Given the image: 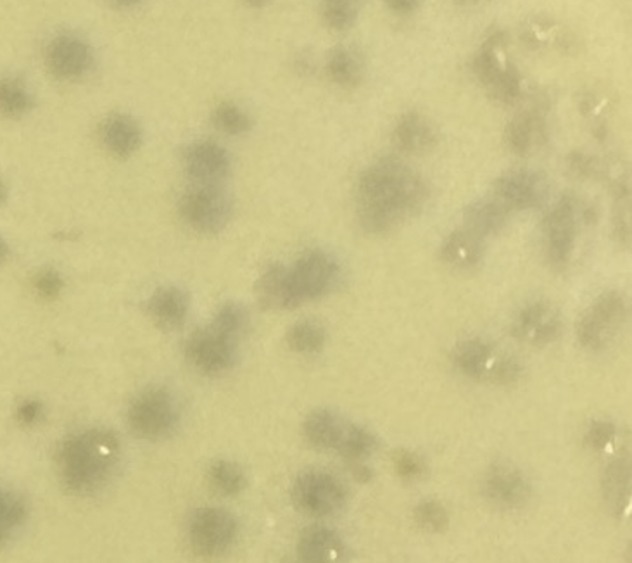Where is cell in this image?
I'll use <instances>...</instances> for the list:
<instances>
[{
  "instance_id": "obj_50",
  "label": "cell",
  "mask_w": 632,
  "mask_h": 563,
  "mask_svg": "<svg viewBox=\"0 0 632 563\" xmlns=\"http://www.w3.org/2000/svg\"><path fill=\"white\" fill-rule=\"evenodd\" d=\"M458 2H463V4H475V2H479V0H458Z\"/></svg>"
},
{
  "instance_id": "obj_27",
  "label": "cell",
  "mask_w": 632,
  "mask_h": 563,
  "mask_svg": "<svg viewBox=\"0 0 632 563\" xmlns=\"http://www.w3.org/2000/svg\"><path fill=\"white\" fill-rule=\"evenodd\" d=\"M35 106V95L21 76H0V118L19 120L30 114Z\"/></svg>"
},
{
  "instance_id": "obj_11",
  "label": "cell",
  "mask_w": 632,
  "mask_h": 563,
  "mask_svg": "<svg viewBox=\"0 0 632 563\" xmlns=\"http://www.w3.org/2000/svg\"><path fill=\"white\" fill-rule=\"evenodd\" d=\"M239 342L223 336L215 327L197 329L185 341V358L199 374L215 377L227 374L237 361Z\"/></svg>"
},
{
  "instance_id": "obj_51",
  "label": "cell",
  "mask_w": 632,
  "mask_h": 563,
  "mask_svg": "<svg viewBox=\"0 0 632 563\" xmlns=\"http://www.w3.org/2000/svg\"><path fill=\"white\" fill-rule=\"evenodd\" d=\"M284 563H301L299 562V560H287V562Z\"/></svg>"
},
{
  "instance_id": "obj_36",
  "label": "cell",
  "mask_w": 632,
  "mask_h": 563,
  "mask_svg": "<svg viewBox=\"0 0 632 563\" xmlns=\"http://www.w3.org/2000/svg\"><path fill=\"white\" fill-rule=\"evenodd\" d=\"M487 92L494 101L501 102V104L519 102L520 97L524 94V83H522V76H520L517 66L506 63L500 75L496 76L494 82L487 87Z\"/></svg>"
},
{
  "instance_id": "obj_10",
  "label": "cell",
  "mask_w": 632,
  "mask_h": 563,
  "mask_svg": "<svg viewBox=\"0 0 632 563\" xmlns=\"http://www.w3.org/2000/svg\"><path fill=\"white\" fill-rule=\"evenodd\" d=\"M187 534L192 550L199 557H222L235 545L239 536V524L234 513L225 508H197L190 515Z\"/></svg>"
},
{
  "instance_id": "obj_13",
  "label": "cell",
  "mask_w": 632,
  "mask_h": 563,
  "mask_svg": "<svg viewBox=\"0 0 632 563\" xmlns=\"http://www.w3.org/2000/svg\"><path fill=\"white\" fill-rule=\"evenodd\" d=\"M482 494L501 510L524 508L532 496V486L524 472L513 463L496 462L482 477Z\"/></svg>"
},
{
  "instance_id": "obj_12",
  "label": "cell",
  "mask_w": 632,
  "mask_h": 563,
  "mask_svg": "<svg viewBox=\"0 0 632 563\" xmlns=\"http://www.w3.org/2000/svg\"><path fill=\"white\" fill-rule=\"evenodd\" d=\"M494 199L508 211H527L539 208L550 196V184L543 173L536 170H510L493 185Z\"/></svg>"
},
{
  "instance_id": "obj_26",
  "label": "cell",
  "mask_w": 632,
  "mask_h": 563,
  "mask_svg": "<svg viewBox=\"0 0 632 563\" xmlns=\"http://www.w3.org/2000/svg\"><path fill=\"white\" fill-rule=\"evenodd\" d=\"M508 215L510 211L493 197V199H479L470 204L463 213V220H465L467 230L482 239V237L500 234L508 223Z\"/></svg>"
},
{
  "instance_id": "obj_33",
  "label": "cell",
  "mask_w": 632,
  "mask_h": 563,
  "mask_svg": "<svg viewBox=\"0 0 632 563\" xmlns=\"http://www.w3.org/2000/svg\"><path fill=\"white\" fill-rule=\"evenodd\" d=\"M327 341L325 329L318 322L313 320H301L294 323L287 332V342L292 351L299 355H316L322 351Z\"/></svg>"
},
{
  "instance_id": "obj_28",
  "label": "cell",
  "mask_w": 632,
  "mask_h": 563,
  "mask_svg": "<svg viewBox=\"0 0 632 563\" xmlns=\"http://www.w3.org/2000/svg\"><path fill=\"white\" fill-rule=\"evenodd\" d=\"M493 360V348L482 339H468L455 349L456 368L472 379L487 377Z\"/></svg>"
},
{
  "instance_id": "obj_48",
  "label": "cell",
  "mask_w": 632,
  "mask_h": 563,
  "mask_svg": "<svg viewBox=\"0 0 632 563\" xmlns=\"http://www.w3.org/2000/svg\"><path fill=\"white\" fill-rule=\"evenodd\" d=\"M246 6L254 7V9H261V7H266L270 4V0H242Z\"/></svg>"
},
{
  "instance_id": "obj_3",
  "label": "cell",
  "mask_w": 632,
  "mask_h": 563,
  "mask_svg": "<svg viewBox=\"0 0 632 563\" xmlns=\"http://www.w3.org/2000/svg\"><path fill=\"white\" fill-rule=\"evenodd\" d=\"M595 220V208L574 194H565L551 206L543 220L544 246L551 266L565 268L570 265L579 228L591 225Z\"/></svg>"
},
{
  "instance_id": "obj_6",
  "label": "cell",
  "mask_w": 632,
  "mask_h": 563,
  "mask_svg": "<svg viewBox=\"0 0 632 563\" xmlns=\"http://www.w3.org/2000/svg\"><path fill=\"white\" fill-rule=\"evenodd\" d=\"M180 216L199 234H216L227 227L234 204L222 185L192 184L178 201Z\"/></svg>"
},
{
  "instance_id": "obj_19",
  "label": "cell",
  "mask_w": 632,
  "mask_h": 563,
  "mask_svg": "<svg viewBox=\"0 0 632 563\" xmlns=\"http://www.w3.org/2000/svg\"><path fill=\"white\" fill-rule=\"evenodd\" d=\"M147 311L159 329L177 330L189 317V294L177 285H166L152 294Z\"/></svg>"
},
{
  "instance_id": "obj_14",
  "label": "cell",
  "mask_w": 632,
  "mask_h": 563,
  "mask_svg": "<svg viewBox=\"0 0 632 563\" xmlns=\"http://www.w3.org/2000/svg\"><path fill=\"white\" fill-rule=\"evenodd\" d=\"M184 170L192 184L222 185L232 173V156L216 140L199 139L185 147Z\"/></svg>"
},
{
  "instance_id": "obj_41",
  "label": "cell",
  "mask_w": 632,
  "mask_h": 563,
  "mask_svg": "<svg viewBox=\"0 0 632 563\" xmlns=\"http://www.w3.org/2000/svg\"><path fill=\"white\" fill-rule=\"evenodd\" d=\"M615 436H617V431H615V425L612 422L598 420V422L589 425L588 432H586V443L593 450H607Z\"/></svg>"
},
{
  "instance_id": "obj_25",
  "label": "cell",
  "mask_w": 632,
  "mask_h": 563,
  "mask_svg": "<svg viewBox=\"0 0 632 563\" xmlns=\"http://www.w3.org/2000/svg\"><path fill=\"white\" fill-rule=\"evenodd\" d=\"M441 258L458 270H472L484 258V246L481 237L470 230H455L444 239L441 246Z\"/></svg>"
},
{
  "instance_id": "obj_38",
  "label": "cell",
  "mask_w": 632,
  "mask_h": 563,
  "mask_svg": "<svg viewBox=\"0 0 632 563\" xmlns=\"http://www.w3.org/2000/svg\"><path fill=\"white\" fill-rule=\"evenodd\" d=\"M392 463L396 474L405 479V481H417L427 472L425 462L420 456L411 453V451L398 450L392 456Z\"/></svg>"
},
{
  "instance_id": "obj_20",
  "label": "cell",
  "mask_w": 632,
  "mask_h": 563,
  "mask_svg": "<svg viewBox=\"0 0 632 563\" xmlns=\"http://www.w3.org/2000/svg\"><path fill=\"white\" fill-rule=\"evenodd\" d=\"M392 142L405 154H425L437 144V130L424 114L406 113L392 128Z\"/></svg>"
},
{
  "instance_id": "obj_42",
  "label": "cell",
  "mask_w": 632,
  "mask_h": 563,
  "mask_svg": "<svg viewBox=\"0 0 632 563\" xmlns=\"http://www.w3.org/2000/svg\"><path fill=\"white\" fill-rule=\"evenodd\" d=\"M569 170L577 178H595L601 173V166L593 156L574 152L569 156Z\"/></svg>"
},
{
  "instance_id": "obj_24",
  "label": "cell",
  "mask_w": 632,
  "mask_h": 563,
  "mask_svg": "<svg viewBox=\"0 0 632 563\" xmlns=\"http://www.w3.org/2000/svg\"><path fill=\"white\" fill-rule=\"evenodd\" d=\"M348 424L332 410H315L304 420L306 441L316 450H337Z\"/></svg>"
},
{
  "instance_id": "obj_9",
  "label": "cell",
  "mask_w": 632,
  "mask_h": 563,
  "mask_svg": "<svg viewBox=\"0 0 632 563\" xmlns=\"http://www.w3.org/2000/svg\"><path fill=\"white\" fill-rule=\"evenodd\" d=\"M292 501L306 515L329 517L346 505L348 489L329 470L308 469L292 484Z\"/></svg>"
},
{
  "instance_id": "obj_40",
  "label": "cell",
  "mask_w": 632,
  "mask_h": 563,
  "mask_svg": "<svg viewBox=\"0 0 632 563\" xmlns=\"http://www.w3.org/2000/svg\"><path fill=\"white\" fill-rule=\"evenodd\" d=\"M520 375H522V367H520L519 361L515 360V358H510V356L493 360L491 367H489V372H487L489 379L496 382V384H503V386L517 382L520 379Z\"/></svg>"
},
{
  "instance_id": "obj_32",
  "label": "cell",
  "mask_w": 632,
  "mask_h": 563,
  "mask_svg": "<svg viewBox=\"0 0 632 563\" xmlns=\"http://www.w3.org/2000/svg\"><path fill=\"white\" fill-rule=\"evenodd\" d=\"M211 488L223 496H237L247 486L246 474L237 463L230 460H216L208 470Z\"/></svg>"
},
{
  "instance_id": "obj_21",
  "label": "cell",
  "mask_w": 632,
  "mask_h": 563,
  "mask_svg": "<svg viewBox=\"0 0 632 563\" xmlns=\"http://www.w3.org/2000/svg\"><path fill=\"white\" fill-rule=\"evenodd\" d=\"M256 296L266 310H292L296 308L292 298L289 266L273 263L266 266L256 282Z\"/></svg>"
},
{
  "instance_id": "obj_5",
  "label": "cell",
  "mask_w": 632,
  "mask_h": 563,
  "mask_svg": "<svg viewBox=\"0 0 632 563\" xmlns=\"http://www.w3.org/2000/svg\"><path fill=\"white\" fill-rule=\"evenodd\" d=\"M44 63L59 82L78 83L94 73L97 54L94 45L82 33L63 30L45 45Z\"/></svg>"
},
{
  "instance_id": "obj_8",
  "label": "cell",
  "mask_w": 632,
  "mask_h": 563,
  "mask_svg": "<svg viewBox=\"0 0 632 563\" xmlns=\"http://www.w3.org/2000/svg\"><path fill=\"white\" fill-rule=\"evenodd\" d=\"M626 315L624 294L617 291L603 292L577 322L576 334L582 348L589 351L607 349L622 329V323L626 322Z\"/></svg>"
},
{
  "instance_id": "obj_35",
  "label": "cell",
  "mask_w": 632,
  "mask_h": 563,
  "mask_svg": "<svg viewBox=\"0 0 632 563\" xmlns=\"http://www.w3.org/2000/svg\"><path fill=\"white\" fill-rule=\"evenodd\" d=\"M360 0H322L323 23L334 32L351 30L360 16Z\"/></svg>"
},
{
  "instance_id": "obj_17",
  "label": "cell",
  "mask_w": 632,
  "mask_h": 563,
  "mask_svg": "<svg viewBox=\"0 0 632 563\" xmlns=\"http://www.w3.org/2000/svg\"><path fill=\"white\" fill-rule=\"evenodd\" d=\"M346 558V543L341 536L325 526L306 527L298 541L301 563H342Z\"/></svg>"
},
{
  "instance_id": "obj_37",
  "label": "cell",
  "mask_w": 632,
  "mask_h": 563,
  "mask_svg": "<svg viewBox=\"0 0 632 563\" xmlns=\"http://www.w3.org/2000/svg\"><path fill=\"white\" fill-rule=\"evenodd\" d=\"M413 517L425 532H444L449 526V513L441 501L424 500L413 510Z\"/></svg>"
},
{
  "instance_id": "obj_1",
  "label": "cell",
  "mask_w": 632,
  "mask_h": 563,
  "mask_svg": "<svg viewBox=\"0 0 632 563\" xmlns=\"http://www.w3.org/2000/svg\"><path fill=\"white\" fill-rule=\"evenodd\" d=\"M427 201V182L401 159H379L358 180V218L368 234L391 232Z\"/></svg>"
},
{
  "instance_id": "obj_15",
  "label": "cell",
  "mask_w": 632,
  "mask_h": 563,
  "mask_svg": "<svg viewBox=\"0 0 632 563\" xmlns=\"http://www.w3.org/2000/svg\"><path fill=\"white\" fill-rule=\"evenodd\" d=\"M512 334L531 346H546L562 334V318L555 306L544 301L525 304L513 318Z\"/></svg>"
},
{
  "instance_id": "obj_22",
  "label": "cell",
  "mask_w": 632,
  "mask_h": 563,
  "mask_svg": "<svg viewBox=\"0 0 632 563\" xmlns=\"http://www.w3.org/2000/svg\"><path fill=\"white\" fill-rule=\"evenodd\" d=\"M325 73L341 89H354L363 82L365 63L360 51L351 45H335L325 59Z\"/></svg>"
},
{
  "instance_id": "obj_2",
  "label": "cell",
  "mask_w": 632,
  "mask_h": 563,
  "mask_svg": "<svg viewBox=\"0 0 632 563\" xmlns=\"http://www.w3.org/2000/svg\"><path fill=\"white\" fill-rule=\"evenodd\" d=\"M120 458L121 443L116 432L90 427L64 437L57 446V475L70 493L89 496L108 486Z\"/></svg>"
},
{
  "instance_id": "obj_30",
  "label": "cell",
  "mask_w": 632,
  "mask_h": 563,
  "mask_svg": "<svg viewBox=\"0 0 632 563\" xmlns=\"http://www.w3.org/2000/svg\"><path fill=\"white\" fill-rule=\"evenodd\" d=\"M211 121H213L216 130H220L228 137H239V135L251 132V128H253L251 114L247 113L241 104L234 101L218 102L211 113Z\"/></svg>"
},
{
  "instance_id": "obj_7",
  "label": "cell",
  "mask_w": 632,
  "mask_h": 563,
  "mask_svg": "<svg viewBox=\"0 0 632 563\" xmlns=\"http://www.w3.org/2000/svg\"><path fill=\"white\" fill-rule=\"evenodd\" d=\"M289 280L292 298L298 308L334 291L341 280V266L332 254L322 249H310L289 266Z\"/></svg>"
},
{
  "instance_id": "obj_29",
  "label": "cell",
  "mask_w": 632,
  "mask_h": 563,
  "mask_svg": "<svg viewBox=\"0 0 632 563\" xmlns=\"http://www.w3.org/2000/svg\"><path fill=\"white\" fill-rule=\"evenodd\" d=\"M28 505L21 494L0 488V548L25 524Z\"/></svg>"
},
{
  "instance_id": "obj_45",
  "label": "cell",
  "mask_w": 632,
  "mask_h": 563,
  "mask_svg": "<svg viewBox=\"0 0 632 563\" xmlns=\"http://www.w3.org/2000/svg\"><path fill=\"white\" fill-rule=\"evenodd\" d=\"M351 472H353L356 481L368 482L373 479L372 469L365 462L351 463Z\"/></svg>"
},
{
  "instance_id": "obj_44",
  "label": "cell",
  "mask_w": 632,
  "mask_h": 563,
  "mask_svg": "<svg viewBox=\"0 0 632 563\" xmlns=\"http://www.w3.org/2000/svg\"><path fill=\"white\" fill-rule=\"evenodd\" d=\"M391 11L398 14H411L420 7V0H384Z\"/></svg>"
},
{
  "instance_id": "obj_23",
  "label": "cell",
  "mask_w": 632,
  "mask_h": 563,
  "mask_svg": "<svg viewBox=\"0 0 632 563\" xmlns=\"http://www.w3.org/2000/svg\"><path fill=\"white\" fill-rule=\"evenodd\" d=\"M603 498L610 512L624 515L631 501V462L629 458H617L608 463L601 479Z\"/></svg>"
},
{
  "instance_id": "obj_16",
  "label": "cell",
  "mask_w": 632,
  "mask_h": 563,
  "mask_svg": "<svg viewBox=\"0 0 632 563\" xmlns=\"http://www.w3.org/2000/svg\"><path fill=\"white\" fill-rule=\"evenodd\" d=\"M102 146L116 158H130L142 146V127L128 113H111L99 127Z\"/></svg>"
},
{
  "instance_id": "obj_39",
  "label": "cell",
  "mask_w": 632,
  "mask_h": 563,
  "mask_svg": "<svg viewBox=\"0 0 632 563\" xmlns=\"http://www.w3.org/2000/svg\"><path fill=\"white\" fill-rule=\"evenodd\" d=\"M33 287L40 298L45 301H52L61 296V292L64 289V280L61 277V273H57L52 268H44L35 275L33 279Z\"/></svg>"
},
{
  "instance_id": "obj_18",
  "label": "cell",
  "mask_w": 632,
  "mask_h": 563,
  "mask_svg": "<svg viewBox=\"0 0 632 563\" xmlns=\"http://www.w3.org/2000/svg\"><path fill=\"white\" fill-rule=\"evenodd\" d=\"M548 140V127L544 114L538 108L517 114L505 130L508 149L517 156H529Z\"/></svg>"
},
{
  "instance_id": "obj_31",
  "label": "cell",
  "mask_w": 632,
  "mask_h": 563,
  "mask_svg": "<svg viewBox=\"0 0 632 563\" xmlns=\"http://www.w3.org/2000/svg\"><path fill=\"white\" fill-rule=\"evenodd\" d=\"M377 446H379V441L373 432L361 425L348 424L341 443L337 446V451L341 453L344 460L356 463L363 462L365 458L372 455L373 451L377 450Z\"/></svg>"
},
{
  "instance_id": "obj_47",
  "label": "cell",
  "mask_w": 632,
  "mask_h": 563,
  "mask_svg": "<svg viewBox=\"0 0 632 563\" xmlns=\"http://www.w3.org/2000/svg\"><path fill=\"white\" fill-rule=\"evenodd\" d=\"M7 258H9V246H7L6 239L0 237V265H4Z\"/></svg>"
},
{
  "instance_id": "obj_34",
  "label": "cell",
  "mask_w": 632,
  "mask_h": 563,
  "mask_svg": "<svg viewBox=\"0 0 632 563\" xmlns=\"http://www.w3.org/2000/svg\"><path fill=\"white\" fill-rule=\"evenodd\" d=\"M209 325L222 332L223 336L241 342L249 330V313L242 304L225 303L216 310L213 322Z\"/></svg>"
},
{
  "instance_id": "obj_49",
  "label": "cell",
  "mask_w": 632,
  "mask_h": 563,
  "mask_svg": "<svg viewBox=\"0 0 632 563\" xmlns=\"http://www.w3.org/2000/svg\"><path fill=\"white\" fill-rule=\"evenodd\" d=\"M4 199H6V185L0 180V204L4 203Z\"/></svg>"
},
{
  "instance_id": "obj_4",
  "label": "cell",
  "mask_w": 632,
  "mask_h": 563,
  "mask_svg": "<svg viewBox=\"0 0 632 563\" xmlns=\"http://www.w3.org/2000/svg\"><path fill=\"white\" fill-rule=\"evenodd\" d=\"M130 431L144 441H163L177 432L182 422V405L166 386L142 389L128 406Z\"/></svg>"
},
{
  "instance_id": "obj_43",
  "label": "cell",
  "mask_w": 632,
  "mask_h": 563,
  "mask_svg": "<svg viewBox=\"0 0 632 563\" xmlns=\"http://www.w3.org/2000/svg\"><path fill=\"white\" fill-rule=\"evenodd\" d=\"M45 408L38 399H25L16 408V418L21 425L33 427L44 420Z\"/></svg>"
},
{
  "instance_id": "obj_46",
  "label": "cell",
  "mask_w": 632,
  "mask_h": 563,
  "mask_svg": "<svg viewBox=\"0 0 632 563\" xmlns=\"http://www.w3.org/2000/svg\"><path fill=\"white\" fill-rule=\"evenodd\" d=\"M108 2L118 11H130V9L139 7L144 0H108Z\"/></svg>"
}]
</instances>
